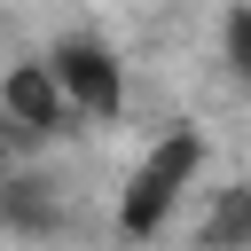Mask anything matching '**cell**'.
Returning a JSON list of instances; mask_svg holds the SVG:
<instances>
[{"label": "cell", "instance_id": "1", "mask_svg": "<svg viewBox=\"0 0 251 251\" xmlns=\"http://www.w3.org/2000/svg\"><path fill=\"white\" fill-rule=\"evenodd\" d=\"M196 173H204V133H196V126H173V133L133 165V180H126V196H118V227H126V235H157V227L173 220V204L188 196Z\"/></svg>", "mask_w": 251, "mask_h": 251}, {"label": "cell", "instance_id": "2", "mask_svg": "<svg viewBox=\"0 0 251 251\" xmlns=\"http://www.w3.org/2000/svg\"><path fill=\"white\" fill-rule=\"evenodd\" d=\"M47 71H55V86H63V102L71 110H86V118H118L126 110V63L102 47V39H55V55H47Z\"/></svg>", "mask_w": 251, "mask_h": 251}, {"label": "cell", "instance_id": "3", "mask_svg": "<svg viewBox=\"0 0 251 251\" xmlns=\"http://www.w3.org/2000/svg\"><path fill=\"white\" fill-rule=\"evenodd\" d=\"M63 86H55V71L47 63H16L8 78H0V118L8 126H24V133H55L63 126Z\"/></svg>", "mask_w": 251, "mask_h": 251}, {"label": "cell", "instance_id": "4", "mask_svg": "<svg viewBox=\"0 0 251 251\" xmlns=\"http://www.w3.org/2000/svg\"><path fill=\"white\" fill-rule=\"evenodd\" d=\"M220 47H227V71L251 86V0H243V8H227V24H220Z\"/></svg>", "mask_w": 251, "mask_h": 251}, {"label": "cell", "instance_id": "5", "mask_svg": "<svg viewBox=\"0 0 251 251\" xmlns=\"http://www.w3.org/2000/svg\"><path fill=\"white\" fill-rule=\"evenodd\" d=\"M204 235H212V243H220V235H251V196H227V212H220Z\"/></svg>", "mask_w": 251, "mask_h": 251}, {"label": "cell", "instance_id": "6", "mask_svg": "<svg viewBox=\"0 0 251 251\" xmlns=\"http://www.w3.org/2000/svg\"><path fill=\"white\" fill-rule=\"evenodd\" d=\"M0 173H8V149H0Z\"/></svg>", "mask_w": 251, "mask_h": 251}]
</instances>
